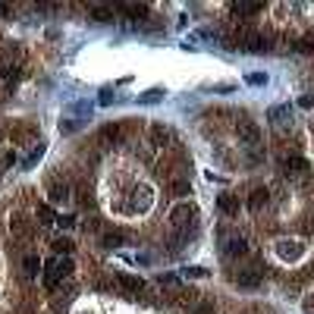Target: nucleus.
Listing matches in <instances>:
<instances>
[{
    "mask_svg": "<svg viewBox=\"0 0 314 314\" xmlns=\"http://www.w3.org/2000/svg\"><path fill=\"white\" fill-rule=\"evenodd\" d=\"M69 110H72V113H91V104L79 101V104H69Z\"/></svg>",
    "mask_w": 314,
    "mask_h": 314,
    "instance_id": "obj_26",
    "label": "nucleus"
},
{
    "mask_svg": "<svg viewBox=\"0 0 314 314\" xmlns=\"http://www.w3.org/2000/svg\"><path fill=\"white\" fill-rule=\"evenodd\" d=\"M182 273H186V276H195V280H205V276H208L205 267H182Z\"/></svg>",
    "mask_w": 314,
    "mask_h": 314,
    "instance_id": "obj_23",
    "label": "nucleus"
},
{
    "mask_svg": "<svg viewBox=\"0 0 314 314\" xmlns=\"http://www.w3.org/2000/svg\"><path fill=\"white\" fill-rule=\"evenodd\" d=\"M160 101H163L160 88H151V91H145V95H138V104H160Z\"/></svg>",
    "mask_w": 314,
    "mask_h": 314,
    "instance_id": "obj_15",
    "label": "nucleus"
},
{
    "mask_svg": "<svg viewBox=\"0 0 314 314\" xmlns=\"http://www.w3.org/2000/svg\"><path fill=\"white\" fill-rule=\"evenodd\" d=\"M38 217H41V223H53V214H50V208L44 205V208H38Z\"/></svg>",
    "mask_w": 314,
    "mask_h": 314,
    "instance_id": "obj_28",
    "label": "nucleus"
},
{
    "mask_svg": "<svg viewBox=\"0 0 314 314\" xmlns=\"http://www.w3.org/2000/svg\"><path fill=\"white\" fill-rule=\"evenodd\" d=\"M245 82H248V85H254V88H261V85H267V76H264V72H251Z\"/></svg>",
    "mask_w": 314,
    "mask_h": 314,
    "instance_id": "obj_22",
    "label": "nucleus"
},
{
    "mask_svg": "<svg viewBox=\"0 0 314 314\" xmlns=\"http://www.w3.org/2000/svg\"><path fill=\"white\" fill-rule=\"evenodd\" d=\"M236 135H239L242 145H258L261 141V129H258V123H251V120H242L236 126Z\"/></svg>",
    "mask_w": 314,
    "mask_h": 314,
    "instance_id": "obj_4",
    "label": "nucleus"
},
{
    "mask_svg": "<svg viewBox=\"0 0 314 314\" xmlns=\"http://www.w3.org/2000/svg\"><path fill=\"white\" fill-rule=\"evenodd\" d=\"M7 13H10V7H7V4H0V19H4Z\"/></svg>",
    "mask_w": 314,
    "mask_h": 314,
    "instance_id": "obj_32",
    "label": "nucleus"
},
{
    "mask_svg": "<svg viewBox=\"0 0 314 314\" xmlns=\"http://www.w3.org/2000/svg\"><path fill=\"white\" fill-rule=\"evenodd\" d=\"M217 208L223 211V214H239V205H236L233 195H220V198H217Z\"/></svg>",
    "mask_w": 314,
    "mask_h": 314,
    "instance_id": "obj_12",
    "label": "nucleus"
},
{
    "mask_svg": "<svg viewBox=\"0 0 314 314\" xmlns=\"http://www.w3.org/2000/svg\"><path fill=\"white\" fill-rule=\"evenodd\" d=\"M276 254H280L283 261H299L305 254V245L295 242V239H283V242H276Z\"/></svg>",
    "mask_w": 314,
    "mask_h": 314,
    "instance_id": "obj_3",
    "label": "nucleus"
},
{
    "mask_svg": "<svg viewBox=\"0 0 314 314\" xmlns=\"http://www.w3.org/2000/svg\"><path fill=\"white\" fill-rule=\"evenodd\" d=\"M123 242H126V233H107L104 236V245L107 248H120Z\"/></svg>",
    "mask_w": 314,
    "mask_h": 314,
    "instance_id": "obj_16",
    "label": "nucleus"
},
{
    "mask_svg": "<svg viewBox=\"0 0 314 314\" xmlns=\"http://www.w3.org/2000/svg\"><path fill=\"white\" fill-rule=\"evenodd\" d=\"M110 101H113V88H104V91H101V98H98V104H101V107H107Z\"/></svg>",
    "mask_w": 314,
    "mask_h": 314,
    "instance_id": "obj_27",
    "label": "nucleus"
},
{
    "mask_svg": "<svg viewBox=\"0 0 314 314\" xmlns=\"http://www.w3.org/2000/svg\"><path fill=\"white\" fill-rule=\"evenodd\" d=\"M261 10H264L261 4H233V13H236V16H258Z\"/></svg>",
    "mask_w": 314,
    "mask_h": 314,
    "instance_id": "obj_11",
    "label": "nucleus"
},
{
    "mask_svg": "<svg viewBox=\"0 0 314 314\" xmlns=\"http://www.w3.org/2000/svg\"><path fill=\"white\" fill-rule=\"evenodd\" d=\"M101 135H104L107 141H117V138L123 135V129H120L117 123H110V126H104V129H101Z\"/></svg>",
    "mask_w": 314,
    "mask_h": 314,
    "instance_id": "obj_19",
    "label": "nucleus"
},
{
    "mask_svg": "<svg viewBox=\"0 0 314 314\" xmlns=\"http://www.w3.org/2000/svg\"><path fill=\"white\" fill-rule=\"evenodd\" d=\"M261 280H264V273H261V270H245V273H239V276H236V283L242 286V289H258V286H261Z\"/></svg>",
    "mask_w": 314,
    "mask_h": 314,
    "instance_id": "obj_5",
    "label": "nucleus"
},
{
    "mask_svg": "<svg viewBox=\"0 0 314 314\" xmlns=\"http://www.w3.org/2000/svg\"><path fill=\"white\" fill-rule=\"evenodd\" d=\"M72 273V261L69 258H57V261H50V270H47V276H44V286L47 289H53L63 276H69Z\"/></svg>",
    "mask_w": 314,
    "mask_h": 314,
    "instance_id": "obj_1",
    "label": "nucleus"
},
{
    "mask_svg": "<svg viewBox=\"0 0 314 314\" xmlns=\"http://www.w3.org/2000/svg\"><path fill=\"white\" fill-rule=\"evenodd\" d=\"M286 113H289V107H286V104H276V107H270V110H267V117H270L273 123H283V117H286Z\"/></svg>",
    "mask_w": 314,
    "mask_h": 314,
    "instance_id": "obj_18",
    "label": "nucleus"
},
{
    "mask_svg": "<svg viewBox=\"0 0 314 314\" xmlns=\"http://www.w3.org/2000/svg\"><path fill=\"white\" fill-rule=\"evenodd\" d=\"M66 198H69L66 186H50V201H53V205H60V201H66Z\"/></svg>",
    "mask_w": 314,
    "mask_h": 314,
    "instance_id": "obj_17",
    "label": "nucleus"
},
{
    "mask_svg": "<svg viewBox=\"0 0 314 314\" xmlns=\"http://www.w3.org/2000/svg\"><path fill=\"white\" fill-rule=\"evenodd\" d=\"M120 286H123V289H129V292H141V289H145V280H141V276L120 273Z\"/></svg>",
    "mask_w": 314,
    "mask_h": 314,
    "instance_id": "obj_8",
    "label": "nucleus"
},
{
    "mask_svg": "<svg viewBox=\"0 0 314 314\" xmlns=\"http://www.w3.org/2000/svg\"><path fill=\"white\" fill-rule=\"evenodd\" d=\"M299 107H302V110H311V107H314V95H302V98H299Z\"/></svg>",
    "mask_w": 314,
    "mask_h": 314,
    "instance_id": "obj_29",
    "label": "nucleus"
},
{
    "mask_svg": "<svg viewBox=\"0 0 314 314\" xmlns=\"http://www.w3.org/2000/svg\"><path fill=\"white\" fill-rule=\"evenodd\" d=\"M173 192H179V195H192V186H189V182H182V179H176V182H173Z\"/></svg>",
    "mask_w": 314,
    "mask_h": 314,
    "instance_id": "obj_24",
    "label": "nucleus"
},
{
    "mask_svg": "<svg viewBox=\"0 0 314 314\" xmlns=\"http://www.w3.org/2000/svg\"><path fill=\"white\" fill-rule=\"evenodd\" d=\"M283 167H286L289 173H302V170H308V160H305V157H286Z\"/></svg>",
    "mask_w": 314,
    "mask_h": 314,
    "instance_id": "obj_13",
    "label": "nucleus"
},
{
    "mask_svg": "<svg viewBox=\"0 0 314 314\" xmlns=\"http://www.w3.org/2000/svg\"><path fill=\"white\" fill-rule=\"evenodd\" d=\"M151 138H154L157 145H163V138H167V129H163V126H154V129H151Z\"/></svg>",
    "mask_w": 314,
    "mask_h": 314,
    "instance_id": "obj_25",
    "label": "nucleus"
},
{
    "mask_svg": "<svg viewBox=\"0 0 314 314\" xmlns=\"http://www.w3.org/2000/svg\"><path fill=\"white\" fill-rule=\"evenodd\" d=\"M267 47V41L261 38V35H254V32H245L242 35V50H248V53H261Z\"/></svg>",
    "mask_w": 314,
    "mask_h": 314,
    "instance_id": "obj_6",
    "label": "nucleus"
},
{
    "mask_svg": "<svg viewBox=\"0 0 314 314\" xmlns=\"http://www.w3.org/2000/svg\"><path fill=\"white\" fill-rule=\"evenodd\" d=\"M195 314H214V305H198Z\"/></svg>",
    "mask_w": 314,
    "mask_h": 314,
    "instance_id": "obj_31",
    "label": "nucleus"
},
{
    "mask_svg": "<svg viewBox=\"0 0 314 314\" xmlns=\"http://www.w3.org/2000/svg\"><path fill=\"white\" fill-rule=\"evenodd\" d=\"M72 248H76V245H72V239H57V242H53V251H60V254H72Z\"/></svg>",
    "mask_w": 314,
    "mask_h": 314,
    "instance_id": "obj_21",
    "label": "nucleus"
},
{
    "mask_svg": "<svg viewBox=\"0 0 314 314\" xmlns=\"http://www.w3.org/2000/svg\"><path fill=\"white\" fill-rule=\"evenodd\" d=\"M91 16L98 22H113V7H104V4H95L91 7Z\"/></svg>",
    "mask_w": 314,
    "mask_h": 314,
    "instance_id": "obj_9",
    "label": "nucleus"
},
{
    "mask_svg": "<svg viewBox=\"0 0 314 314\" xmlns=\"http://www.w3.org/2000/svg\"><path fill=\"white\" fill-rule=\"evenodd\" d=\"M120 10H123L126 16H132V19H141V16H148V7H145V4H123Z\"/></svg>",
    "mask_w": 314,
    "mask_h": 314,
    "instance_id": "obj_14",
    "label": "nucleus"
},
{
    "mask_svg": "<svg viewBox=\"0 0 314 314\" xmlns=\"http://www.w3.org/2000/svg\"><path fill=\"white\" fill-rule=\"evenodd\" d=\"M245 251H248V242H245L242 236H233L230 242H226V254L230 258H239V254H245Z\"/></svg>",
    "mask_w": 314,
    "mask_h": 314,
    "instance_id": "obj_7",
    "label": "nucleus"
},
{
    "mask_svg": "<svg viewBox=\"0 0 314 314\" xmlns=\"http://www.w3.org/2000/svg\"><path fill=\"white\" fill-rule=\"evenodd\" d=\"M57 223H60V226H66V230H69V226H72V223H76V217H57Z\"/></svg>",
    "mask_w": 314,
    "mask_h": 314,
    "instance_id": "obj_30",
    "label": "nucleus"
},
{
    "mask_svg": "<svg viewBox=\"0 0 314 314\" xmlns=\"http://www.w3.org/2000/svg\"><path fill=\"white\" fill-rule=\"evenodd\" d=\"M22 264H25V273H32V276H35V273H38V267H41V258H38V254H25V261H22Z\"/></svg>",
    "mask_w": 314,
    "mask_h": 314,
    "instance_id": "obj_20",
    "label": "nucleus"
},
{
    "mask_svg": "<svg viewBox=\"0 0 314 314\" xmlns=\"http://www.w3.org/2000/svg\"><path fill=\"white\" fill-rule=\"evenodd\" d=\"M195 217H198V208H195V205H176V208L170 211V220H173V226L186 230V233H189V226L195 223Z\"/></svg>",
    "mask_w": 314,
    "mask_h": 314,
    "instance_id": "obj_2",
    "label": "nucleus"
},
{
    "mask_svg": "<svg viewBox=\"0 0 314 314\" xmlns=\"http://www.w3.org/2000/svg\"><path fill=\"white\" fill-rule=\"evenodd\" d=\"M264 205H267V189H254L251 198H248V208H251V211H261Z\"/></svg>",
    "mask_w": 314,
    "mask_h": 314,
    "instance_id": "obj_10",
    "label": "nucleus"
}]
</instances>
